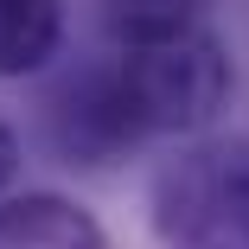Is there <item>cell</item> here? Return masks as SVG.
<instances>
[{
	"label": "cell",
	"instance_id": "obj_6",
	"mask_svg": "<svg viewBox=\"0 0 249 249\" xmlns=\"http://www.w3.org/2000/svg\"><path fill=\"white\" fill-rule=\"evenodd\" d=\"M13 166H19V141H13V128L0 122V185L13 179Z\"/></svg>",
	"mask_w": 249,
	"mask_h": 249
},
{
	"label": "cell",
	"instance_id": "obj_4",
	"mask_svg": "<svg viewBox=\"0 0 249 249\" xmlns=\"http://www.w3.org/2000/svg\"><path fill=\"white\" fill-rule=\"evenodd\" d=\"M64 0H0V77H26L58 52Z\"/></svg>",
	"mask_w": 249,
	"mask_h": 249
},
{
	"label": "cell",
	"instance_id": "obj_5",
	"mask_svg": "<svg viewBox=\"0 0 249 249\" xmlns=\"http://www.w3.org/2000/svg\"><path fill=\"white\" fill-rule=\"evenodd\" d=\"M103 19L122 32V45H160L192 32L198 0H103Z\"/></svg>",
	"mask_w": 249,
	"mask_h": 249
},
{
	"label": "cell",
	"instance_id": "obj_3",
	"mask_svg": "<svg viewBox=\"0 0 249 249\" xmlns=\"http://www.w3.org/2000/svg\"><path fill=\"white\" fill-rule=\"evenodd\" d=\"M0 249H109V243L83 205L52 198V192H26L0 205Z\"/></svg>",
	"mask_w": 249,
	"mask_h": 249
},
{
	"label": "cell",
	"instance_id": "obj_2",
	"mask_svg": "<svg viewBox=\"0 0 249 249\" xmlns=\"http://www.w3.org/2000/svg\"><path fill=\"white\" fill-rule=\"evenodd\" d=\"M154 230L166 249H249V141H198L154 173Z\"/></svg>",
	"mask_w": 249,
	"mask_h": 249
},
{
	"label": "cell",
	"instance_id": "obj_1",
	"mask_svg": "<svg viewBox=\"0 0 249 249\" xmlns=\"http://www.w3.org/2000/svg\"><path fill=\"white\" fill-rule=\"evenodd\" d=\"M96 77H103L128 141H141V134H192L230 96V58L205 32L160 38V45H128Z\"/></svg>",
	"mask_w": 249,
	"mask_h": 249
}]
</instances>
